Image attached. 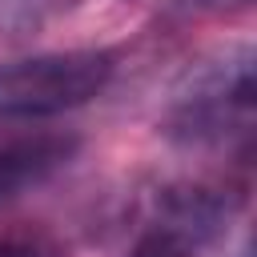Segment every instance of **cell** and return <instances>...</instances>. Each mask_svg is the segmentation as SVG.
<instances>
[{
    "label": "cell",
    "instance_id": "obj_1",
    "mask_svg": "<svg viewBox=\"0 0 257 257\" xmlns=\"http://www.w3.org/2000/svg\"><path fill=\"white\" fill-rule=\"evenodd\" d=\"M253 48L233 44L197 60L169 96L165 137L181 149L249 145L253 133Z\"/></svg>",
    "mask_w": 257,
    "mask_h": 257
},
{
    "label": "cell",
    "instance_id": "obj_2",
    "mask_svg": "<svg viewBox=\"0 0 257 257\" xmlns=\"http://www.w3.org/2000/svg\"><path fill=\"white\" fill-rule=\"evenodd\" d=\"M116 56L108 48L40 52L0 64V116L4 120H48L88 104L108 88Z\"/></svg>",
    "mask_w": 257,
    "mask_h": 257
},
{
    "label": "cell",
    "instance_id": "obj_3",
    "mask_svg": "<svg viewBox=\"0 0 257 257\" xmlns=\"http://www.w3.org/2000/svg\"><path fill=\"white\" fill-rule=\"evenodd\" d=\"M229 201L217 189L185 185L157 197V213L133 237L124 257H201L205 241L225 225Z\"/></svg>",
    "mask_w": 257,
    "mask_h": 257
},
{
    "label": "cell",
    "instance_id": "obj_4",
    "mask_svg": "<svg viewBox=\"0 0 257 257\" xmlns=\"http://www.w3.org/2000/svg\"><path fill=\"white\" fill-rule=\"evenodd\" d=\"M76 153H80V137L68 128L0 116V209L32 193L48 177H56Z\"/></svg>",
    "mask_w": 257,
    "mask_h": 257
},
{
    "label": "cell",
    "instance_id": "obj_5",
    "mask_svg": "<svg viewBox=\"0 0 257 257\" xmlns=\"http://www.w3.org/2000/svg\"><path fill=\"white\" fill-rule=\"evenodd\" d=\"M68 0H0V36L24 40L36 36L56 12H64Z\"/></svg>",
    "mask_w": 257,
    "mask_h": 257
},
{
    "label": "cell",
    "instance_id": "obj_6",
    "mask_svg": "<svg viewBox=\"0 0 257 257\" xmlns=\"http://www.w3.org/2000/svg\"><path fill=\"white\" fill-rule=\"evenodd\" d=\"M0 257H68L64 245L40 229H12L0 233Z\"/></svg>",
    "mask_w": 257,
    "mask_h": 257
},
{
    "label": "cell",
    "instance_id": "obj_7",
    "mask_svg": "<svg viewBox=\"0 0 257 257\" xmlns=\"http://www.w3.org/2000/svg\"><path fill=\"white\" fill-rule=\"evenodd\" d=\"M189 12H233V8H249L253 0H177Z\"/></svg>",
    "mask_w": 257,
    "mask_h": 257
}]
</instances>
